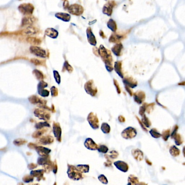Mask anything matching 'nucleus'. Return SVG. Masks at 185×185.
Instances as JSON below:
<instances>
[{
  "label": "nucleus",
  "mask_w": 185,
  "mask_h": 185,
  "mask_svg": "<svg viewBox=\"0 0 185 185\" xmlns=\"http://www.w3.org/2000/svg\"><path fill=\"white\" fill-rule=\"evenodd\" d=\"M98 53L102 61L104 62L106 70L111 72L114 70L113 58H112L111 51L106 48L103 45H101L98 48Z\"/></svg>",
  "instance_id": "nucleus-1"
},
{
  "label": "nucleus",
  "mask_w": 185,
  "mask_h": 185,
  "mask_svg": "<svg viewBox=\"0 0 185 185\" xmlns=\"http://www.w3.org/2000/svg\"><path fill=\"white\" fill-rule=\"evenodd\" d=\"M67 174L69 177L73 180H79L82 179L84 177V175L82 173L76 168V167L68 165V170H67Z\"/></svg>",
  "instance_id": "nucleus-2"
},
{
  "label": "nucleus",
  "mask_w": 185,
  "mask_h": 185,
  "mask_svg": "<svg viewBox=\"0 0 185 185\" xmlns=\"http://www.w3.org/2000/svg\"><path fill=\"white\" fill-rule=\"evenodd\" d=\"M84 89L86 92L92 97H95L98 92V89L94 85L93 80H88L86 83H85L84 84Z\"/></svg>",
  "instance_id": "nucleus-3"
},
{
  "label": "nucleus",
  "mask_w": 185,
  "mask_h": 185,
  "mask_svg": "<svg viewBox=\"0 0 185 185\" xmlns=\"http://www.w3.org/2000/svg\"><path fill=\"white\" fill-rule=\"evenodd\" d=\"M67 10L70 14L75 16H80L83 14L84 12V8L79 4H73L69 6Z\"/></svg>",
  "instance_id": "nucleus-4"
},
{
  "label": "nucleus",
  "mask_w": 185,
  "mask_h": 185,
  "mask_svg": "<svg viewBox=\"0 0 185 185\" xmlns=\"http://www.w3.org/2000/svg\"><path fill=\"white\" fill-rule=\"evenodd\" d=\"M137 131L133 127H128L123 130L121 133V136L123 138L130 139L135 138L137 135Z\"/></svg>",
  "instance_id": "nucleus-5"
},
{
  "label": "nucleus",
  "mask_w": 185,
  "mask_h": 185,
  "mask_svg": "<svg viewBox=\"0 0 185 185\" xmlns=\"http://www.w3.org/2000/svg\"><path fill=\"white\" fill-rule=\"evenodd\" d=\"M128 34V31L125 33H113L109 39V41L110 43H118L121 42V41L125 39Z\"/></svg>",
  "instance_id": "nucleus-6"
},
{
  "label": "nucleus",
  "mask_w": 185,
  "mask_h": 185,
  "mask_svg": "<svg viewBox=\"0 0 185 185\" xmlns=\"http://www.w3.org/2000/svg\"><path fill=\"white\" fill-rule=\"evenodd\" d=\"M87 120L89 124L91 126L93 129H97L100 127V124H99V119L97 115L94 114L93 112H91L88 115L87 117Z\"/></svg>",
  "instance_id": "nucleus-7"
},
{
  "label": "nucleus",
  "mask_w": 185,
  "mask_h": 185,
  "mask_svg": "<svg viewBox=\"0 0 185 185\" xmlns=\"http://www.w3.org/2000/svg\"><path fill=\"white\" fill-rule=\"evenodd\" d=\"M34 8L32 4L30 3L21 4L18 8L19 11L24 15H30L32 14Z\"/></svg>",
  "instance_id": "nucleus-8"
},
{
  "label": "nucleus",
  "mask_w": 185,
  "mask_h": 185,
  "mask_svg": "<svg viewBox=\"0 0 185 185\" xmlns=\"http://www.w3.org/2000/svg\"><path fill=\"white\" fill-rule=\"evenodd\" d=\"M116 5V3L114 1H109L105 4L103 8V13L104 14L110 16L112 14L113 8Z\"/></svg>",
  "instance_id": "nucleus-9"
},
{
  "label": "nucleus",
  "mask_w": 185,
  "mask_h": 185,
  "mask_svg": "<svg viewBox=\"0 0 185 185\" xmlns=\"http://www.w3.org/2000/svg\"><path fill=\"white\" fill-rule=\"evenodd\" d=\"M123 82L126 86H128L130 89H134L136 88L138 83L137 81L131 76H126L123 78Z\"/></svg>",
  "instance_id": "nucleus-10"
},
{
  "label": "nucleus",
  "mask_w": 185,
  "mask_h": 185,
  "mask_svg": "<svg viewBox=\"0 0 185 185\" xmlns=\"http://www.w3.org/2000/svg\"><path fill=\"white\" fill-rule=\"evenodd\" d=\"M29 50L30 52L33 54L34 55L41 57V58H45L47 56L46 52L43 49L37 47V46H31L30 47Z\"/></svg>",
  "instance_id": "nucleus-11"
},
{
  "label": "nucleus",
  "mask_w": 185,
  "mask_h": 185,
  "mask_svg": "<svg viewBox=\"0 0 185 185\" xmlns=\"http://www.w3.org/2000/svg\"><path fill=\"white\" fill-rule=\"evenodd\" d=\"M133 97L134 101L137 103L138 104H141L145 101L146 97V93L142 91H138L133 93Z\"/></svg>",
  "instance_id": "nucleus-12"
},
{
  "label": "nucleus",
  "mask_w": 185,
  "mask_h": 185,
  "mask_svg": "<svg viewBox=\"0 0 185 185\" xmlns=\"http://www.w3.org/2000/svg\"><path fill=\"white\" fill-rule=\"evenodd\" d=\"M86 35L88 38V41L89 43L92 45L93 46H95L97 45V40L96 39L95 36L92 32V29L91 27H88L86 29Z\"/></svg>",
  "instance_id": "nucleus-13"
},
{
  "label": "nucleus",
  "mask_w": 185,
  "mask_h": 185,
  "mask_svg": "<svg viewBox=\"0 0 185 185\" xmlns=\"http://www.w3.org/2000/svg\"><path fill=\"white\" fill-rule=\"evenodd\" d=\"M116 167L124 173L127 172L129 170V166L126 162L122 161H117L114 163Z\"/></svg>",
  "instance_id": "nucleus-14"
},
{
  "label": "nucleus",
  "mask_w": 185,
  "mask_h": 185,
  "mask_svg": "<svg viewBox=\"0 0 185 185\" xmlns=\"http://www.w3.org/2000/svg\"><path fill=\"white\" fill-rule=\"evenodd\" d=\"M85 147L89 150H97L98 145L91 138H88L85 139L84 142Z\"/></svg>",
  "instance_id": "nucleus-15"
},
{
  "label": "nucleus",
  "mask_w": 185,
  "mask_h": 185,
  "mask_svg": "<svg viewBox=\"0 0 185 185\" xmlns=\"http://www.w3.org/2000/svg\"><path fill=\"white\" fill-rule=\"evenodd\" d=\"M123 49V45L121 42L116 43L111 48V51L117 57H121L122 55V51Z\"/></svg>",
  "instance_id": "nucleus-16"
},
{
  "label": "nucleus",
  "mask_w": 185,
  "mask_h": 185,
  "mask_svg": "<svg viewBox=\"0 0 185 185\" xmlns=\"http://www.w3.org/2000/svg\"><path fill=\"white\" fill-rule=\"evenodd\" d=\"M114 69L115 72L121 78H124V73L122 70V61H117L115 62Z\"/></svg>",
  "instance_id": "nucleus-17"
},
{
  "label": "nucleus",
  "mask_w": 185,
  "mask_h": 185,
  "mask_svg": "<svg viewBox=\"0 0 185 185\" xmlns=\"http://www.w3.org/2000/svg\"><path fill=\"white\" fill-rule=\"evenodd\" d=\"M34 114L36 116L38 117V118L43 120L48 119L49 118V117H50L48 113H47L46 112H45L43 110L40 109H36L34 111Z\"/></svg>",
  "instance_id": "nucleus-18"
},
{
  "label": "nucleus",
  "mask_w": 185,
  "mask_h": 185,
  "mask_svg": "<svg viewBox=\"0 0 185 185\" xmlns=\"http://www.w3.org/2000/svg\"><path fill=\"white\" fill-rule=\"evenodd\" d=\"M132 154L134 159L137 161H141L143 159V153L139 149H134L132 150Z\"/></svg>",
  "instance_id": "nucleus-19"
},
{
  "label": "nucleus",
  "mask_w": 185,
  "mask_h": 185,
  "mask_svg": "<svg viewBox=\"0 0 185 185\" xmlns=\"http://www.w3.org/2000/svg\"><path fill=\"white\" fill-rule=\"evenodd\" d=\"M53 132L55 136L57 137L58 140L61 141V129L60 127V125L58 123H55L53 125Z\"/></svg>",
  "instance_id": "nucleus-20"
},
{
  "label": "nucleus",
  "mask_w": 185,
  "mask_h": 185,
  "mask_svg": "<svg viewBox=\"0 0 185 185\" xmlns=\"http://www.w3.org/2000/svg\"><path fill=\"white\" fill-rule=\"evenodd\" d=\"M56 17L64 22H69L71 20V15L65 13H57L55 15Z\"/></svg>",
  "instance_id": "nucleus-21"
},
{
  "label": "nucleus",
  "mask_w": 185,
  "mask_h": 185,
  "mask_svg": "<svg viewBox=\"0 0 185 185\" xmlns=\"http://www.w3.org/2000/svg\"><path fill=\"white\" fill-rule=\"evenodd\" d=\"M45 34L53 39H56L58 36V31L52 28H47L45 30Z\"/></svg>",
  "instance_id": "nucleus-22"
},
{
  "label": "nucleus",
  "mask_w": 185,
  "mask_h": 185,
  "mask_svg": "<svg viewBox=\"0 0 185 185\" xmlns=\"http://www.w3.org/2000/svg\"><path fill=\"white\" fill-rule=\"evenodd\" d=\"M107 27L109 28L112 32L115 33L117 29V24L115 20L113 19H110L109 21H108L107 23Z\"/></svg>",
  "instance_id": "nucleus-23"
},
{
  "label": "nucleus",
  "mask_w": 185,
  "mask_h": 185,
  "mask_svg": "<svg viewBox=\"0 0 185 185\" xmlns=\"http://www.w3.org/2000/svg\"><path fill=\"white\" fill-rule=\"evenodd\" d=\"M34 22V19L33 17L30 16H27L25 17L22 20V26L28 27L31 26L30 25H32Z\"/></svg>",
  "instance_id": "nucleus-24"
},
{
  "label": "nucleus",
  "mask_w": 185,
  "mask_h": 185,
  "mask_svg": "<svg viewBox=\"0 0 185 185\" xmlns=\"http://www.w3.org/2000/svg\"><path fill=\"white\" fill-rule=\"evenodd\" d=\"M29 101L30 103L32 104H41V105H45V102L43 101V100L39 98L37 96H32L29 98Z\"/></svg>",
  "instance_id": "nucleus-25"
},
{
  "label": "nucleus",
  "mask_w": 185,
  "mask_h": 185,
  "mask_svg": "<svg viewBox=\"0 0 185 185\" xmlns=\"http://www.w3.org/2000/svg\"><path fill=\"white\" fill-rule=\"evenodd\" d=\"M77 169L81 173H88L90 169V166L89 165H79L76 167Z\"/></svg>",
  "instance_id": "nucleus-26"
},
{
  "label": "nucleus",
  "mask_w": 185,
  "mask_h": 185,
  "mask_svg": "<svg viewBox=\"0 0 185 185\" xmlns=\"http://www.w3.org/2000/svg\"><path fill=\"white\" fill-rule=\"evenodd\" d=\"M169 153L172 156L177 157L180 154V150L175 146H172L169 148Z\"/></svg>",
  "instance_id": "nucleus-27"
},
{
  "label": "nucleus",
  "mask_w": 185,
  "mask_h": 185,
  "mask_svg": "<svg viewBox=\"0 0 185 185\" xmlns=\"http://www.w3.org/2000/svg\"><path fill=\"white\" fill-rule=\"evenodd\" d=\"M128 182L132 185H137L139 183V180L134 175H130L128 177Z\"/></svg>",
  "instance_id": "nucleus-28"
},
{
  "label": "nucleus",
  "mask_w": 185,
  "mask_h": 185,
  "mask_svg": "<svg viewBox=\"0 0 185 185\" xmlns=\"http://www.w3.org/2000/svg\"><path fill=\"white\" fill-rule=\"evenodd\" d=\"M37 30L35 28L32 27L31 26H29L23 30V33L25 35H33L37 33Z\"/></svg>",
  "instance_id": "nucleus-29"
},
{
  "label": "nucleus",
  "mask_w": 185,
  "mask_h": 185,
  "mask_svg": "<svg viewBox=\"0 0 185 185\" xmlns=\"http://www.w3.org/2000/svg\"><path fill=\"white\" fill-rule=\"evenodd\" d=\"M173 139H174L175 143L177 146H180L183 142V139L182 136L180 134H177L174 137Z\"/></svg>",
  "instance_id": "nucleus-30"
},
{
  "label": "nucleus",
  "mask_w": 185,
  "mask_h": 185,
  "mask_svg": "<svg viewBox=\"0 0 185 185\" xmlns=\"http://www.w3.org/2000/svg\"><path fill=\"white\" fill-rule=\"evenodd\" d=\"M142 119L141 121L142 122V123L143 124V125L147 128H149L150 126L151 125V121L146 116V115H144L143 116H142Z\"/></svg>",
  "instance_id": "nucleus-31"
},
{
  "label": "nucleus",
  "mask_w": 185,
  "mask_h": 185,
  "mask_svg": "<svg viewBox=\"0 0 185 185\" xmlns=\"http://www.w3.org/2000/svg\"><path fill=\"white\" fill-rule=\"evenodd\" d=\"M144 105L146 108V112H147L148 114H150L152 111L154 110L155 104L154 103H151L150 104L144 103Z\"/></svg>",
  "instance_id": "nucleus-32"
},
{
  "label": "nucleus",
  "mask_w": 185,
  "mask_h": 185,
  "mask_svg": "<svg viewBox=\"0 0 185 185\" xmlns=\"http://www.w3.org/2000/svg\"><path fill=\"white\" fill-rule=\"evenodd\" d=\"M101 130L104 134H107L110 132V126L107 123H103L101 125Z\"/></svg>",
  "instance_id": "nucleus-33"
},
{
  "label": "nucleus",
  "mask_w": 185,
  "mask_h": 185,
  "mask_svg": "<svg viewBox=\"0 0 185 185\" xmlns=\"http://www.w3.org/2000/svg\"><path fill=\"white\" fill-rule=\"evenodd\" d=\"M118 155H119L117 151L112 150L110 152V155H108L105 154L104 155V156L106 159H116V158H117V157L118 156Z\"/></svg>",
  "instance_id": "nucleus-34"
},
{
  "label": "nucleus",
  "mask_w": 185,
  "mask_h": 185,
  "mask_svg": "<svg viewBox=\"0 0 185 185\" xmlns=\"http://www.w3.org/2000/svg\"><path fill=\"white\" fill-rule=\"evenodd\" d=\"M151 136L155 138H158L161 137V134L158 132V130L156 128H152L149 132Z\"/></svg>",
  "instance_id": "nucleus-35"
},
{
  "label": "nucleus",
  "mask_w": 185,
  "mask_h": 185,
  "mask_svg": "<svg viewBox=\"0 0 185 185\" xmlns=\"http://www.w3.org/2000/svg\"><path fill=\"white\" fill-rule=\"evenodd\" d=\"M161 134V136L162 137V138L164 141H167L168 140V138L169 137L170 135V129H166V130H164L163 132H162Z\"/></svg>",
  "instance_id": "nucleus-36"
},
{
  "label": "nucleus",
  "mask_w": 185,
  "mask_h": 185,
  "mask_svg": "<svg viewBox=\"0 0 185 185\" xmlns=\"http://www.w3.org/2000/svg\"><path fill=\"white\" fill-rule=\"evenodd\" d=\"M37 150V151L39 153V155L40 154L41 155H42L44 154H48L49 152L50 151V150H49V149H46V148L42 147H38Z\"/></svg>",
  "instance_id": "nucleus-37"
},
{
  "label": "nucleus",
  "mask_w": 185,
  "mask_h": 185,
  "mask_svg": "<svg viewBox=\"0 0 185 185\" xmlns=\"http://www.w3.org/2000/svg\"><path fill=\"white\" fill-rule=\"evenodd\" d=\"M109 149L105 145H100L98 146L97 150L101 153H103V154H106L108 151Z\"/></svg>",
  "instance_id": "nucleus-38"
},
{
  "label": "nucleus",
  "mask_w": 185,
  "mask_h": 185,
  "mask_svg": "<svg viewBox=\"0 0 185 185\" xmlns=\"http://www.w3.org/2000/svg\"><path fill=\"white\" fill-rule=\"evenodd\" d=\"M33 73L36 77V78H37L38 79L40 80V79H42L43 78V75L42 72H40V71L38 70H34L33 71Z\"/></svg>",
  "instance_id": "nucleus-39"
},
{
  "label": "nucleus",
  "mask_w": 185,
  "mask_h": 185,
  "mask_svg": "<svg viewBox=\"0 0 185 185\" xmlns=\"http://www.w3.org/2000/svg\"><path fill=\"white\" fill-rule=\"evenodd\" d=\"M63 70H65L66 71H68L69 73H72V71L73 70V67H72L70 64L69 63L67 62V61H66L64 62V67H63Z\"/></svg>",
  "instance_id": "nucleus-40"
},
{
  "label": "nucleus",
  "mask_w": 185,
  "mask_h": 185,
  "mask_svg": "<svg viewBox=\"0 0 185 185\" xmlns=\"http://www.w3.org/2000/svg\"><path fill=\"white\" fill-rule=\"evenodd\" d=\"M98 179L100 180V181L103 184H107L108 183V180L104 175L101 174L100 175H99Z\"/></svg>",
  "instance_id": "nucleus-41"
},
{
  "label": "nucleus",
  "mask_w": 185,
  "mask_h": 185,
  "mask_svg": "<svg viewBox=\"0 0 185 185\" xmlns=\"http://www.w3.org/2000/svg\"><path fill=\"white\" fill-rule=\"evenodd\" d=\"M53 74H54V77H55V78L56 82L58 84H60V82H61V77H60V75L59 73V72L57 71H54Z\"/></svg>",
  "instance_id": "nucleus-42"
},
{
  "label": "nucleus",
  "mask_w": 185,
  "mask_h": 185,
  "mask_svg": "<svg viewBox=\"0 0 185 185\" xmlns=\"http://www.w3.org/2000/svg\"><path fill=\"white\" fill-rule=\"evenodd\" d=\"M38 93L40 96L42 97H48L49 96V91L46 90L44 89H39L38 90Z\"/></svg>",
  "instance_id": "nucleus-43"
},
{
  "label": "nucleus",
  "mask_w": 185,
  "mask_h": 185,
  "mask_svg": "<svg viewBox=\"0 0 185 185\" xmlns=\"http://www.w3.org/2000/svg\"><path fill=\"white\" fill-rule=\"evenodd\" d=\"M178 129H179V127L178 125H175L174 126L173 128L172 132H171V138H173L175 136V135L177 134Z\"/></svg>",
  "instance_id": "nucleus-44"
},
{
  "label": "nucleus",
  "mask_w": 185,
  "mask_h": 185,
  "mask_svg": "<svg viewBox=\"0 0 185 185\" xmlns=\"http://www.w3.org/2000/svg\"><path fill=\"white\" fill-rule=\"evenodd\" d=\"M113 80H114V84L115 86L116 90H117V93L119 94L121 93V90L120 88V86L119 85V83L118 82H117V80H116L115 79H114Z\"/></svg>",
  "instance_id": "nucleus-45"
},
{
  "label": "nucleus",
  "mask_w": 185,
  "mask_h": 185,
  "mask_svg": "<svg viewBox=\"0 0 185 185\" xmlns=\"http://www.w3.org/2000/svg\"><path fill=\"white\" fill-rule=\"evenodd\" d=\"M27 40L28 42H30L32 44H39L40 43V41L39 40L34 38H28L27 39Z\"/></svg>",
  "instance_id": "nucleus-46"
},
{
  "label": "nucleus",
  "mask_w": 185,
  "mask_h": 185,
  "mask_svg": "<svg viewBox=\"0 0 185 185\" xmlns=\"http://www.w3.org/2000/svg\"><path fill=\"white\" fill-rule=\"evenodd\" d=\"M145 112H146V108H145V105H144V104L143 103L142 105L139 107V115L142 116L144 115H145Z\"/></svg>",
  "instance_id": "nucleus-47"
},
{
  "label": "nucleus",
  "mask_w": 185,
  "mask_h": 185,
  "mask_svg": "<svg viewBox=\"0 0 185 185\" xmlns=\"http://www.w3.org/2000/svg\"><path fill=\"white\" fill-rule=\"evenodd\" d=\"M48 84L45 83L43 81H41L39 84H38V90L39 89H44L45 88H46Z\"/></svg>",
  "instance_id": "nucleus-48"
},
{
  "label": "nucleus",
  "mask_w": 185,
  "mask_h": 185,
  "mask_svg": "<svg viewBox=\"0 0 185 185\" xmlns=\"http://www.w3.org/2000/svg\"><path fill=\"white\" fill-rule=\"evenodd\" d=\"M51 91L52 97H56L58 95V89L55 86L52 87V88L51 89Z\"/></svg>",
  "instance_id": "nucleus-49"
},
{
  "label": "nucleus",
  "mask_w": 185,
  "mask_h": 185,
  "mask_svg": "<svg viewBox=\"0 0 185 185\" xmlns=\"http://www.w3.org/2000/svg\"><path fill=\"white\" fill-rule=\"evenodd\" d=\"M136 119H137V121H138V123H139V125H141V128H142L143 130L144 131V132H148V129L146 128V127H145V126H144V125H143V124L142 123V122H141V121L140 120V119H139V118H138V117H137V116H136Z\"/></svg>",
  "instance_id": "nucleus-50"
},
{
  "label": "nucleus",
  "mask_w": 185,
  "mask_h": 185,
  "mask_svg": "<svg viewBox=\"0 0 185 185\" xmlns=\"http://www.w3.org/2000/svg\"><path fill=\"white\" fill-rule=\"evenodd\" d=\"M43 127H49V125L46 122H43V123H38L37 124V125H36V127H37L38 129L42 128Z\"/></svg>",
  "instance_id": "nucleus-51"
},
{
  "label": "nucleus",
  "mask_w": 185,
  "mask_h": 185,
  "mask_svg": "<svg viewBox=\"0 0 185 185\" xmlns=\"http://www.w3.org/2000/svg\"><path fill=\"white\" fill-rule=\"evenodd\" d=\"M104 166L105 167H111L112 166V161L110 159H107V161L104 162Z\"/></svg>",
  "instance_id": "nucleus-52"
},
{
  "label": "nucleus",
  "mask_w": 185,
  "mask_h": 185,
  "mask_svg": "<svg viewBox=\"0 0 185 185\" xmlns=\"http://www.w3.org/2000/svg\"><path fill=\"white\" fill-rule=\"evenodd\" d=\"M92 51H93V54L96 57H100L99 56V53H98V48L97 47H93L92 49Z\"/></svg>",
  "instance_id": "nucleus-53"
},
{
  "label": "nucleus",
  "mask_w": 185,
  "mask_h": 185,
  "mask_svg": "<svg viewBox=\"0 0 185 185\" xmlns=\"http://www.w3.org/2000/svg\"><path fill=\"white\" fill-rule=\"evenodd\" d=\"M125 89L126 90V91H127V92L130 94V96H133V92L132 91V89H131L130 88L128 87V86H125Z\"/></svg>",
  "instance_id": "nucleus-54"
},
{
  "label": "nucleus",
  "mask_w": 185,
  "mask_h": 185,
  "mask_svg": "<svg viewBox=\"0 0 185 185\" xmlns=\"http://www.w3.org/2000/svg\"><path fill=\"white\" fill-rule=\"evenodd\" d=\"M118 119L119 122H121V123H124V122H125V117L122 115L119 116L118 117Z\"/></svg>",
  "instance_id": "nucleus-55"
},
{
  "label": "nucleus",
  "mask_w": 185,
  "mask_h": 185,
  "mask_svg": "<svg viewBox=\"0 0 185 185\" xmlns=\"http://www.w3.org/2000/svg\"><path fill=\"white\" fill-rule=\"evenodd\" d=\"M63 7H64V9L66 10L67 9L68 7H69V2L67 1H65L64 3H63Z\"/></svg>",
  "instance_id": "nucleus-56"
},
{
  "label": "nucleus",
  "mask_w": 185,
  "mask_h": 185,
  "mask_svg": "<svg viewBox=\"0 0 185 185\" xmlns=\"http://www.w3.org/2000/svg\"><path fill=\"white\" fill-rule=\"evenodd\" d=\"M100 35L101 37V38H102L103 39H106V35H105L104 33V31L103 30H100Z\"/></svg>",
  "instance_id": "nucleus-57"
},
{
  "label": "nucleus",
  "mask_w": 185,
  "mask_h": 185,
  "mask_svg": "<svg viewBox=\"0 0 185 185\" xmlns=\"http://www.w3.org/2000/svg\"><path fill=\"white\" fill-rule=\"evenodd\" d=\"M145 160H146V163H147L148 165H149V166H151V165H152V162H151V161H150L148 159H147V158H146V159H145Z\"/></svg>",
  "instance_id": "nucleus-58"
},
{
  "label": "nucleus",
  "mask_w": 185,
  "mask_h": 185,
  "mask_svg": "<svg viewBox=\"0 0 185 185\" xmlns=\"http://www.w3.org/2000/svg\"><path fill=\"white\" fill-rule=\"evenodd\" d=\"M137 185H148L147 183H146L145 182H141L138 183V184Z\"/></svg>",
  "instance_id": "nucleus-59"
},
{
  "label": "nucleus",
  "mask_w": 185,
  "mask_h": 185,
  "mask_svg": "<svg viewBox=\"0 0 185 185\" xmlns=\"http://www.w3.org/2000/svg\"><path fill=\"white\" fill-rule=\"evenodd\" d=\"M127 185H132V184H131L130 183H129V182H128V184H127Z\"/></svg>",
  "instance_id": "nucleus-60"
},
{
  "label": "nucleus",
  "mask_w": 185,
  "mask_h": 185,
  "mask_svg": "<svg viewBox=\"0 0 185 185\" xmlns=\"http://www.w3.org/2000/svg\"><path fill=\"white\" fill-rule=\"evenodd\" d=\"M54 185H56V183H55V184H54Z\"/></svg>",
  "instance_id": "nucleus-61"
},
{
  "label": "nucleus",
  "mask_w": 185,
  "mask_h": 185,
  "mask_svg": "<svg viewBox=\"0 0 185 185\" xmlns=\"http://www.w3.org/2000/svg\"><path fill=\"white\" fill-rule=\"evenodd\" d=\"M164 185H166V184H164Z\"/></svg>",
  "instance_id": "nucleus-62"
}]
</instances>
